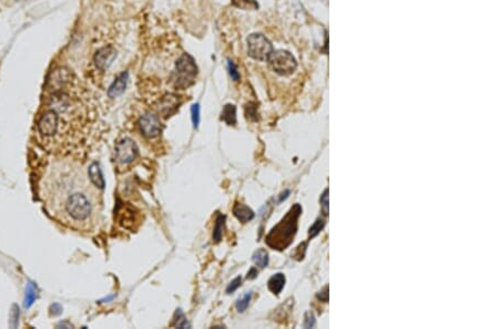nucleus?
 <instances>
[{"mask_svg": "<svg viewBox=\"0 0 499 329\" xmlns=\"http://www.w3.org/2000/svg\"><path fill=\"white\" fill-rule=\"evenodd\" d=\"M89 186L85 183L80 188L79 182L71 177L62 179V185L58 184V188L62 189V195H55V198L62 197V211L59 214L63 213V219L75 226L88 224L94 215L95 194H92V189Z\"/></svg>", "mask_w": 499, "mask_h": 329, "instance_id": "obj_1", "label": "nucleus"}, {"mask_svg": "<svg viewBox=\"0 0 499 329\" xmlns=\"http://www.w3.org/2000/svg\"><path fill=\"white\" fill-rule=\"evenodd\" d=\"M302 213L301 206L296 204L286 214L285 218L268 234L266 242L271 247L283 249L288 247L296 233L297 219Z\"/></svg>", "mask_w": 499, "mask_h": 329, "instance_id": "obj_2", "label": "nucleus"}, {"mask_svg": "<svg viewBox=\"0 0 499 329\" xmlns=\"http://www.w3.org/2000/svg\"><path fill=\"white\" fill-rule=\"evenodd\" d=\"M198 75V67L195 64L194 59L188 54H183L177 59L176 72H175V84L179 89H186L192 85Z\"/></svg>", "mask_w": 499, "mask_h": 329, "instance_id": "obj_3", "label": "nucleus"}, {"mask_svg": "<svg viewBox=\"0 0 499 329\" xmlns=\"http://www.w3.org/2000/svg\"><path fill=\"white\" fill-rule=\"evenodd\" d=\"M267 61L273 70L281 76L292 75L297 67L296 60L293 55L289 51L284 50L272 51L270 57L267 58Z\"/></svg>", "mask_w": 499, "mask_h": 329, "instance_id": "obj_4", "label": "nucleus"}, {"mask_svg": "<svg viewBox=\"0 0 499 329\" xmlns=\"http://www.w3.org/2000/svg\"><path fill=\"white\" fill-rule=\"evenodd\" d=\"M247 51L250 57L260 61H265L273 51L270 40L262 33H253L247 38Z\"/></svg>", "mask_w": 499, "mask_h": 329, "instance_id": "obj_5", "label": "nucleus"}, {"mask_svg": "<svg viewBox=\"0 0 499 329\" xmlns=\"http://www.w3.org/2000/svg\"><path fill=\"white\" fill-rule=\"evenodd\" d=\"M138 155L136 143L130 138H124L116 145V161L120 164L131 163Z\"/></svg>", "mask_w": 499, "mask_h": 329, "instance_id": "obj_6", "label": "nucleus"}, {"mask_svg": "<svg viewBox=\"0 0 499 329\" xmlns=\"http://www.w3.org/2000/svg\"><path fill=\"white\" fill-rule=\"evenodd\" d=\"M139 125H140V130L143 136L149 138L158 137L160 132H161L160 120L157 115L152 113H146L145 115H142L140 121H139Z\"/></svg>", "mask_w": 499, "mask_h": 329, "instance_id": "obj_7", "label": "nucleus"}, {"mask_svg": "<svg viewBox=\"0 0 499 329\" xmlns=\"http://www.w3.org/2000/svg\"><path fill=\"white\" fill-rule=\"evenodd\" d=\"M59 123V116L56 111H47L38 122V129L41 134L46 137H51L57 132Z\"/></svg>", "mask_w": 499, "mask_h": 329, "instance_id": "obj_8", "label": "nucleus"}, {"mask_svg": "<svg viewBox=\"0 0 499 329\" xmlns=\"http://www.w3.org/2000/svg\"><path fill=\"white\" fill-rule=\"evenodd\" d=\"M117 58V50L112 46L103 47L94 55V63L99 70L105 71Z\"/></svg>", "mask_w": 499, "mask_h": 329, "instance_id": "obj_9", "label": "nucleus"}, {"mask_svg": "<svg viewBox=\"0 0 499 329\" xmlns=\"http://www.w3.org/2000/svg\"><path fill=\"white\" fill-rule=\"evenodd\" d=\"M180 106V99L176 94L169 93L160 100L158 105V111L163 116H169L175 113Z\"/></svg>", "mask_w": 499, "mask_h": 329, "instance_id": "obj_10", "label": "nucleus"}, {"mask_svg": "<svg viewBox=\"0 0 499 329\" xmlns=\"http://www.w3.org/2000/svg\"><path fill=\"white\" fill-rule=\"evenodd\" d=\"M129 75L128 72H122L121 75L117 77V79L114 81V83L110 85L109 90H108V96L110 98H117L121 96L124 92L125 88H127Z\"/></svg>", "mask_w": 499, "mask_h": 329, "instance_id": "obj_11", "label": "nucleus"}, {"mask_svg": "<svg viewBox=\"0 0 499 329\" xmlns=\"http://www.w3.org/2000/svg\"><path fill=\"white\" fill-rule=\"evenodd\" d=\"M233 214L235 215V218L242 223L250 222V220H252L254 218V212L251 210L249 206L242 204V203H236V204L234 205Z\"/></svg>", "mask_w": 499, "mask_h": 329, "instance_id": "obj_12", "label": "nucleus"}, {"mask_svg": "<svg viewBox=\"0 0 499 329\" xmlns=\"http://www.w3.org/2000/svg\"><path fill=\"white\" fill-rule=\"evenodd\" d=\"M89 179L95 188L97 189H103L105 188V179H103V175L100 170V166L98 163H92L89 167Z\"/></svg>", "mask_w": 499, "mask_h": 329, "instance_id": "obj_13", "label": "nucleus"}, {"mask_svg": "<svg viewBox=\"0 0 499 329\" xmlns=\"http://www.w3.org/2000/svg\"><path fill=\"white\" fill-rule=\"evenodd\" d=\"M284 285H285V276L279 273V274H275L271 277L267 283V287L273 294L277 295V294H280L282 292Z\"/></svg>", "mask_w": 499, "mask_h": 329, "instance_id": "obj_14", "label": "nucleus"}, {"mask_svg": "<svg viewBox=\"0 0 499 329\" xmlns=\"http://www.w3.org/2000/svg\"><path fill=\"white\" fill-rule=\"evenodd\" d=\"M221 120L228 125H234L236 123V108L233 105H227L221 113Z\"/></svg>", "mask_w": 499, "mask_h": 329, "instance_id": "obj_15", "label": "nucleus"}, {"mask_svg": "<svg viewBox=\"0 0 499 329\" xmlns=\"http://www.w3.org/2000/svg\"><path fill=\"white\" fill-rule=\"evenodd\" d=\"M253 262L255 265L264 268L268 264V254L265 249H259L253 254Z\"/></svg>", "mask_w": 499, "mask_h": 329, "instance_id": "obj_16", "label": "nucleus"}, {"mask_svg": "<svg viewBox=\"0 0 499 329\" xmlns=\"http://www.w3.org/2000/svg\"><path fill=\"white\" fill-rule=\"evenodd\" d=\"M224 220L225 216L224 215H219L218 219L215 220L214 229H213V240L215 243H219L222 239V233H223V227H224Z\"/></svg>", "mask_w": 499, "mask_h": 329, "instance_id": "obj_17", "label": "nucleus"}, {"mask_svg": "<svg viewBox=\"0 0 499 329\" xmlns=\"http://www.w3.org/2000/svg\"><path fill=\"white\" fill-rule=\"evenodd\" d=\"M232 5L243 10H253L259 8L257 0H232Z\"/></svg>", "mask_w": 499, "mask_h": 329, "instance_id": "obj_18", "label": "nucleus"}, {"mask_svg": "<svg viewBox=\"0 0 499 329\" xmlns=\"http://www.w3.org/2000/svg\"><path fill=\"white\" fill-rule=\"evenodd\" d=\"M325 226V222L323 219H316V222L312 225V226L310 227V231H309V236L310 239H313V237L318 236L319 234L321 233V231L324 228Z\"/></svg>", "mask_w": 499, "mask_h": 329, "instance_id": "obj_19", "label": "nucleus"}, {"mask_svg": "<svg viewBox=\"0 0 499 329\" xmlns=\"http://www.w3.org/2000/svg\"><path fill=\"white\" fill-rule=\"evenodd\" d=\"M37 297V293H36V288H34L33 285L30 283L28 284V287H27V292H26V302H25V306L26 307H29L30 305L32 304V302H34V300H36Z\"/></svg>", "mask_w": 499, "mask_h": 329, "instance_id": "obj_20", "label": "nucleus"}, {"mask_svg": "<svg viewBox=\"0 0 499 329\" xmlns=\"http://www.w3.org/2000/svg\"><path fill=\"white\" fill-rule=\"evenodd\" d=\"M251 294L247 293L245 294L244 296H243L242 298H240L236 302V309L238 313H243V311H245L247 307H249V304H250V301H251Z\"/></svg>", "mask_w": 499, "mask_h": 329, "instance_id": "obj_21", "label": "nucleus"}, {"mask_svg": "<svg viewBox=\"0 0 499 329\" xmlns=\"http://www.w3.org/2000/svg\"><path fill=\"white\" fill-rule=\"evenodd\" d=\"M191 114H192V122L193 127L198 128L200 123V106L199 105H193L191 108Z\"/></svg>", "mask_w": 499, "mask_h": 329, "instance_id": "obj_22", "label": "nucleus"}, {"mask_svg": "<svg viewBox=\"0 0 499 329\" xmlns=\"http://www.w3.org/2000/svg\"><path fill=\"white\" fill-rule=\"evenodd\" d=\"M320 202H321V205H322V210L324 212V214H327L328 213V190L327 189L325 190L322 195H321Z\"/></svg>", "mask_w": 499, "mask_h": 329, "instance_id": "obj_23", "label": "nucleus"}, {"mask_svg": "<svg viewBox=\"0 0 499 329\" xmlns=\"http://www.w3.org/2000/svg\"><path fill=\"white\" fill-rule=\"evenodd\" d=\"M229 73L234 81H237L240 79V73H238L236 66L232 61H229Z\"/></svg>", "mask_w": 499, "mask_h": 329, "instance_id": "obj_24", "label": "nucleus"}, {"mask_svg": "<svg viewBox=\"0 0 499 329\" xmlns=\"http://www.w3.org/2000/svg\"><path fill=\"white\" fill-rule=\"evenodd\" d=\"M241 281H242V278L241 277H236L235 279H233L231 283H230V285L227 288V293L228 294H231L233 293L234 291H236V289L241 286Z\"/></svg>", "mask_w": 499, "mask_h": 329, "instance_id": "obj_25", "label": "nucleus"}, {"mask_svg": "<svg viewBox=\"0 0 499 329\" xmlns=\"http://www.w3.org/2000/svg\"><path fill=\"white\" fill-rule=\"evenodd\" d=\"M315 326V318L312 313H307L305 315V322H304V327L305 328H313Z\"/></svg>", "mask_w": 499, "mask_h": 329, "instance_id": "obj_26", "label": "nucleus"}, {"mask_svg": "<svg viewBox=\"0 0 499 329\" xmlns=\"http://www.w3.org/2000/svg\"><path fill=\"white\" fill-rule=\"evenodd\" d=\"M318 298L321 301V302H326L328 301V287H324V289L322 292H320V294H318Z\"/></svg>", "mask_w": 499, "mask_h": 329, "instance_id": "obj_27", "label": "nucleus"}, {"mask_svg": "<svg viewBox=\"0 0 499 329\" xmlns=\"http://www.w3.org/2000/svg\"><path fill=\"white\" fill-rule=\"evenodd\" d=\"M257 276H258V271L255 270V268H252V270L247 273V278H250V279H253Z\"/></svg>", "mask_w": 499, "mask_h": 329, "instance_id": "obj_28", "label": "nucleus"}, {"mask_svg": "<svg viewBox=\"0 0 499 329\" xmlns=\"http://www.w3.org/2000/svg\"><path fill=\"white\" fill-rule=\"evenodd\" d=\"M289 194H290V191H288V190H286V191H285L283 194H282V196H281V198H280V202H282L283 200H285V198L289 196Z\"/></svg>", "mask_w": 499, "mask_h": 329, "instance_id": "obj_29", "label": "nucleus"}]
</instances>
